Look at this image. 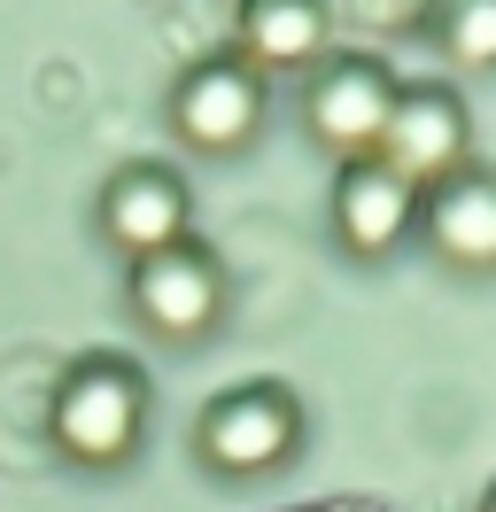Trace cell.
Instances as JSON below:
<instances>
[{
	"mask_svg": "<svg viewBox=\"0 0 496 512\" xmlns=\"http://www.w3.org/2000/svg\"><path fill=\"white\" fill-rule=\"evenodd\" d=\"M47 435H55V450L70 466L117 474L124 458L140 450V435H148V381H140V365L78 357L55 381V396H47Z\"/></svg>",
	"mask_w": 496,
	"mask_h": 512,
	"instance_id": "6da1fadb",
	"label": "cell"
},
{
	"mask_svg": "<svg viewBox=\"0 0 496 512\" xmlns=\"http://www.w3.org/2000/svg\"><path fill=\"white\" fill-rule=\"evenodd\" d=\"M295 443H303V404H295V388H279V381L225 388L194 419V458L225 481H256L272 466H287Z\"/></svg>",
	"mask_w": 496,
	"mask_h": 512,
	"instance_id": "7a4b0ae2",
	"label": "cell"
},
{
	"mask_svg": "<svg viewBox=\"0 0 496 512\" xmlns=\"http://www.w3.org/2000/svg\"><path fill=\"white\" fill-rule=\"evenodd\" d=\"M396 78L388 63H372V55H326V63L310 70V94H303V132L326 148V156L349 171V163H372L380 156V132L396 117Z\"/></svg>",
	"mask_w": 496,
	"mask_h": 512,
	"instance_id": "3957f363",
	"label": "cell"
},
{
	"mask_svg": "<svg viewBox=\"0 0 496 512\" xmlns=\"http://www.w3.org/2000/svg\"><path fill=\"white\" fill-rule=\"evenodd\" d=\"M124 303H132L140 334H155V342H202L225 319V272L202 241H179V249H155L132 264Z\"/></svg>",
	"mask_w": 496,
	"mask_h": 512,
	"instance_id": "277c9868",
	"label": "cell"
},
{
	"mask_svg": "<svg viewBox=\"0 0 496 512\" xmlns=\"http://www.w3.org/2000/svg\"><path fill=\"white\" fill-rule=\"evenodd\" d=\"M171 132L194 156H241L264 132V78L241 55H202L171 86Z\"/></svg>",
	"mask_w": 496,
	"mask_h": 512,
	"instance_id": "5b68a950",
	"label": "cell"
},
{
	"mask_svg": "<svg viewBox=\"0 0 496 512\" xmlns=\"http://www.w3.org/2000/svg\"><path fill=\"white\" fill-rule=\"evenodd\" d=\"M465 148H473V117H465V101L450 94V86H403L372 163H388L403 187L427 194L434 179L465 171Z\"/></svg>",
	"mask_w": 496,
	"mask_h": 512,
	"instance_id": "8992f818",
	"label": "cell"
},
{
	"mask_svg": "<svg viewBox=\"0 0 496 512\" xmlns=\"http://www.w3.org/2000/svg\"><path fill=\"white\" fill-rule=\"evenodd\" d=\"M419 241H427L450 272L489 280L496 272V171H450L419 194Z\"/></svg>",
	"mask_w": 496,
	"mask_h": 512,
	"instance_id": "52a82bcc",
	"label": "cell"
},
{
	"mask_svg": "<svg viewBox=\"0 0 496 512\" xmlns=\"http://www.w3.org/2000/svg\"><path fill=\"white\" fill-rule=\"evenodd\" d=\"M186 218H194L186 179H179V171H163V163H124L117 179L101 187V233H109V249H124L132 264L155 256V249L194 241Z\"/></svg>",
	"mask_w": 496,
	"mask_h": 512,
	"instance_id": "ba28073f",
	"label": "cell"
},
{
	"mask_svg": "<svg viewBox=\"0 0 496 512\" xmlns=\"http://www.w3.org/2000/svg\"><path fill=\"white\" fill-rule=\"evenodd\" d=\"M326 0H241L233 16V55H241L256 78H295V70L326 63Z\"/></svg>",
	"mask_w": 496,
	"mask_h": 512,
	"instance_id": "9c48e42d",
	"label": "cell"
},
{
	"mask_svg": "<svg viewBox=\"0 0 496 512\" xmlns=\"http://www.w3.org/2000/svg\"><path fill=\"white\" fill-rule=\"evenodd\" d=\"M419 233V187H403L388 163H349L334 179V241L349 256H388Z\"/></svg>",
	"mask_w": 496,
	"mask_h": 512,
	"instance_id": "30bf717a",
	"label": "cell"
},
{
	"mask_svg": "<svg viewBox=\"0 0 496 512\" xmlns=\"http://www.w3.org/2000/svg\"><path fill=\"white\" fill-rule=\"evenodd\" d=\"M442 55L465 70H496V0H450L442 8Z\"/></svg>",
	"mask_w": 496,
	"mask_h": 512,
	"instance_id": "8fae6325",
	"label": "cell"
},
{
	"mask_svg": "<svg viewBox=\"0 0 496 512\" xmlns=\"http://www.w3.org/2000/svg\"><path fill=\"white\" fill-rule=\"evenodd\" d=\"M481 512H496V481H489V497H481Z\"/></svg>",
	"mask_w": 496,
	"mask_h": 512,
	"instance_id": "7c38bea8",
	"label": "cell"
}]
</instances>
